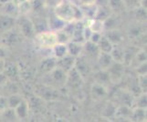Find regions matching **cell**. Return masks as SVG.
<instances>
[{
	"label": "cell",
	"instance_id": "6da1fadb",
	"mask_svg": "<svg viewBox=\"0 0 147 122\" xmlns=\"http://www.w3.org/2000/svg\"><path fill=\"white\" fill-rule=\"evenodd\" d=\"M54 14L66 23L80 21L83 17L82 10L68 1H60L56 5Z\"/></svg>",
	"mask_w": 147,
	"mask_h": 122
},
{
	"label": "cell",
	"instance_id": "7a4b0ae2",
	"mask_svg": "<svg viewBox=\"0 0 147 122\" xmlns=\"http://www.w3.org/2000/svg\"><path fill=\"white\" fill-rule=\"evenodd\" d=\"M34 38L36 39L37 44L44 49H52L54 46L58 43L57 33L52 30L37 33Z\"/></svg>",
	"mask_w": 147,
	"mask_h": 122
},
{
	"label": "cell",
	"instance_id": "3957f363",
	"mask_svg": "<svg viewBox=\"0 0 147 122\" xmlns=\"http://www.w3.org/2000/svg\"><path fill=\"white\" fill-rule=\"evenodd\" d=\"M17 25L18 26V31L24 38H31L36 35L35 27L31 19L25 17H20L17 18Z\"/></svg>",
	"mask_w": 147,
	"mask_h": 122
},
{
	"label": "cell",
	"instance_id": "277c9868",
	"mask_svg": "<svg viewBox=\"0 0 147 122\" xmlns=\"http://www.w3.org/2000/svg\"><path fill=\"white\" fill-rule=\"evenodd\" d=\"M47 76L50 79V82L52 83L50 87H53V85H56L57 87H62L66 84L67 72H65L63 69L59 67H56L51 71H49V73H47Z\"/></svg>",
	"mask_w": 147,
	"mask_h": 122
},
{
	"label": "cell",
	"instance_id": "5b68a950",
	"mask_svg": "<svg viewBox=\"0 0 147 122\" xmlns=\"http://www.w3.org/2000/svg\"><path fill=\"white\" fill-rule=\"evenodd\" d=\"M19 32V31H18ZM15 31L14 28L0 35V42L6 47H14L20 41L21 34Z\"/></svg>",
	"mask_w": 147,
	"mask_h": 122
},
{
	"label": "cell",
	"instance_id": "8992f818",
	"mask_svg": "<svg viewBox=\"0 0 147 122\" xmlns=\"http://www.w3.org/2000/svg\"><path fill=\"white\" fill-rule=\"evenodd\" d=\"M123 64L120 62H115L113 61V64L110 66V68L107 69L109 74L110 81L113 83H117L123 78Z\"/></svg>",
	"mask_w": 147,
	"mask_h": 122
},
{
	"label": "cell",
	"instance_id": "52a82bcc",
	"mask_svg": "<svg viewBox=\"0 0 147 122\" xmlns=\"http://www.w3.org/2000/svg\"><path fill=\"white\" fill-rule=\"evenodd\" d=\"M83 78L80 74L75 68H72L69 72H67V78H66V84L71 88H78L82 84Z\"/></svg>",
	"mask_w": 147,
	"mask_h": 122
},
{
	"label": "cell",
	"instance_id": "ba28073f",
	"mask_svg": "<svg viewBox=\"0 0 147 122\" xmlns=\"http://www.w3.org/2000/svg\"><path fill=\"white\" fill-rule=\"evenodd\" d=\"M17 25V18L8 16L7 14L0 13V35L15 28Z\"/></svg>",
	"mask_w": 147,
	"mask_h": 122
},
{
	"label": "cell",
	"instance_id": "9c48e42d",
	"mask_svg": "<svg viewBox=\"0 0 147 122\" xmlns=\"http://www.w3.org/2000/svg\"><path fill=\"white\" fill-rule=\"evenodd\" d=\"M38 97L44 100H52L58 98V90L53 88L50 86H45L44 88L38 89Z\"/></svg>",
	"mask_w": 147,
	"mask_h": 122
},
{
	"label": "cell",
	"instance_id": "30bf717a",
	"mask_svg": "<svg viewBox=\"0 0 147 122\" xmlns=\"http://www.w3.org/2000/svg\"><path fill=\"white\" fill-rule=\"evenodd\" d=\"M75 61H76L75 57H72L69 54H67L64 57L57 59V67L63 69L65 72H69L72 68H74Z\"/></svg>",
	"mask_w": 147,
	"mask_h": 122
},
{
	"label": "cell",
	"instance_id": "8fae6325",
	"mask_svg": "<svg viewBox=\"0 0 147 122\" xmlns=\"http://www.w3.org/2000/svg\"><path fill=\"white\" fill-rule=\"evenodd\" d=\"M82 51H84L85 54L90 58H98L100 52L98 48V45L90 41V40H87V41L84 42L82 46Z\"/></svg>",
	"mask_w": 147,
	"mask_h": 122
},
{
	"label": "cell",
	"instance_id": "7c38bea8",
	"mask_svg": "<svg viewBox=\"0 0 147 122\" xmlns=\"http://www.w3.org/2000/svg\"><path fill=\"white\" fill-rule=\"evenodd\" d=\"M103 36L109 39V41L113 45H119L120 43L123 42V40L124 38L123 35L121 34V32L117 28L107 30V32H106Z\"/></svg>",
	"mask_w": 147,
	"mask_h": 122
},
{
	"label": "cell",
	"instance_id": "4fadbf2b",
	"mask_svg": "<svg viewBox=\"0 0 147 122\" xmlns=\"http://www.w3.org/2000/svg\"><path fill=\"white\" fill-rule=\"evenodd\" d=\"M97 59H98L99 67L101 70H107L110 68V66L113 62V58H111L110 53L100 52Z\"/></svg>",
	"mask_w": 147,
	"mask_h": 122
},
{
	"label": "cell",
	"instance_id": "5bb4252c",
	"mask_svg": "<svg viewBox=\"0 0 147 122\" xmlns=\"http://www.w3.org/2000/svg\"><path fill=\"white\" fill-rule=\"evenodd\" d=\"M3 72L6 75V78H8L10 79H16L18 78V68L16 65L11 62H5V67Z\"/></svg>",
	"mask_w": 147,
	"mask_h": 122
},
{
	"label": "cell",
	"instance_id": "9a60e30c",
	"mask_svg": "<svg viewBox=\"0 0 147 122\" xmlns=\"http://www.w3.org/2000/svg\"><path fill=\"white\" fill-rule=\"evenodd\" d=\"M14 109L16 111L18 119H25L28 118L29 108H28V104L27 101L22 100Z\"/></svg>",
	"mask_w": 147,
	"mask_h": 122
},
{
	"label": "cell",
	"instance_id": "2e32d148",
	"mask_svg": "<svg viewBox=\"0 0 147 122\" xmlns=\"http://www.w3.org/2000/svg\"><path fill=\"white\" fill-rule=\"evenodd\" d=\"M48 22H49V30H52V31H55V32L59 31V30L63 29V27H65V25L67 24L66 22H64L63 20L59 18L55 14H54V16L52 17H50L49 19H48Z\"/></svg>",
	"mask_w": 147,
	"mask_h": 122
},
{
	"label": "cell",
	"instance_id": "e0dca14e",
	"mask_svg": "<svg viewBox=\"0 0 147 122\" xmlns=\"http://www.w3.org/2000/svg\"><path fill=\"white\" fill-rule=\"evenodd\" d=\"M74 68L77 69V71L80 74V76H82V78L85 77L86 75H88L90 70V68L89 67L87 61L82 58H79V60L75 61Z\"/></svg>",
	"mask_w": 147,
	"mask_h": 122
},
{
	"label": "cell",
	"instance_id": "ac0fdd59",
	"mask_svg": "<svg viewBox=\"0 0 147 122\" xmlns=\"http://www.w3.org/2000/svg\"><path fill=\"white\" fill-rule=\"evenodd\" d=\"M82 46L83 44L78 43L75 41H69L67 44V49H68V54H69L72 57H78L82 52Z\"/></svg>",
	"mask_w": 147,
	"mask_h": 122
},
{
	"label": "cell",
	"instance_id": "d6986e66",
	"mask_svg": "<svg viewBox=\"0 0 147 122\" xmlns=\"http://www.w3.org/2000/svg\"><path fill=\"white\" fill-rule=\"evenodd\" d=\"M111 9L109 8L108 6H101V7H97V10H96L94 18L99 19L100 21H104L105 19H107L111 15Z\"/></svg>",
	"mask_w": 147,
	"mask_h": 122
},
{
	"label": "cell",
	"instance_id": "ffe728a7",
	"mask_svg": "<svg viewBox=\"0 0 147 122\" xmlns=\"http://www.w3.org/2000/svg\"><path fill=\"white\" fill-rule=\"evenodd\" d=\"M32 22H33V25H34L36 34L37 33H40V32H44V31H48V30H49L48 19L36 18V19L32 20Z\"/></svg>",
	"mask_w": 147,
	"mask_h": 122
},
{
	"label": "cell",
	"instance_id": "44dd1931",
	"mask_svg": "<svg viewBox=\"0 0 147 122\" xmlns=\"http://www.w3.org/2000/svg\"><path fill=\"white\" fill-rule=\"evenodd\" d=\"M56 67H57V58H49L42 60L41 65H40V70H41V72L47 74Z\"/></svg>",
	"mask_w": 147,
	"mask_h": 122
},
{
	"label": "cell",
	"instance_id": "7402d4cb",
	"mask_svg": "<svg viewBox=\"0 0 147 122\" xmlns=\"http://www.w3.org/2000/svg\"><path fill=\"white\" fill-rule=\"evenodd\" d=\"M107 6L113 13H121L125 9L123 0H108Z\"/></svg>",
	"mask_w": 147,
	"mask_h": 122
},
{
	"label": "cell",
	"instance_id": "603a6c76",
	"mask_svg": "<svg viewBox=\"0 0 147 122\" xmlns=\"http://www.w3.org/2000/svg\"><path fill=\"white\" fill-rule=\"evenodd\" d=\"M97 45H98V48L100 49V51L104 52V53H111V49H113V45L111 44L109 41V39L106 37H104L103 35L101 36V38L99 40Z\"/></svg>",
	"mask_w": 147,
	"mask_h": 122
},
{
	"label": "cell",
	"instance_id": "cb8c5ba5",
	"mask_svg": "<svg viewBox=\"0 0 147 122\" xmlns=\"http://www.w3.org/2000/svg\"><path fill=\"white\" fill-rule=\"evenodd\" d=\"M138 48L135 47H129L128 48L124 49V57H123V64L131 65L135 57L136 53L138 52Z\"/></svg>",
	"mask_w": 147,
	"mask_h": 122
},
{
	"label": "cell",
	"instance_id": "d4e9b609",
	"mask_svg": "<svg viewBox=\"0 0 147 122\" xmlns=\"http://www.w3.org/2000/svg\"><path fill=\"white\" fill-rule=\"evenodd\" d=\"M52 51H53L55 58L59 59V58H62V57H64V56H66V55L68 54L67 45L57 43L52 48Z\"/></svg>",
	"mask_w": 147,
	"mask_h": 122
},
{
	"label": "cell",
	"instance_id": "484cf974",
	"mask_svg": "<svg viewBox=\"0 0 147 122\" xmlns=\"http://www.w3.org/2000/svg\"><path fill=\"white\" fill-rule=\"evenodd\" d=\"M111 56L113 58V60L115 61V62H120L123 64V57H124V49L119 48L118 46L117 47H114L111 51Z\"/></svg>",
	"mask_w": 147,
	"mask_h": 122
},
{
	"label": "cell",
	"instance_id": "4316f807",
	"mask_svg": "<svg viewBox=\"0 0 147 122\" xmlns=\"http://www.w3.org/2000/svg\"><path fill=\"white\" fill-rule=\"evenodd\" d=\"M92 32H98V33H102L104 30V25L103 21H100L99 19L92 18V20H90L89 25L87 26Z\"/></svg>",
	"mask_w": 147,
	"mask_h": 122
},
{
	"label": "cell",
	"instance_id": "83f0119b",
	"mask_svg": "<svg viewBox=\"0 0 147 122\" xmlns=\"http://www.w3.org/2000/svg\"><path fill=\"white\" fill-rule=\"evenodd\" d=\"M1 118L5 121H15L18 119L16 111L12 108H6L1 111Z\"/></svg>",
	"mask_w": 147,
	"mask_h": 122
},
{
	"label": "cell",
	"instance_id": "f1b7e54d",
	"mask_svg": "<svg viewBox=\"0 0 147 122\" xmlns=\"http://www.w3.org/2000/svg\"><path fill=\"white\" fill-rule=\"evenodd\" d=\"M131 119L134 121H144V120H146V110H145V109L136 108L134 110H131Z\"/></svg>",
	"mask_w": 147,
	"mask_h": 122
},
{
	"label": "cell",
	"instance_id": "f546056e",
	"mask_svg": "<svg viewBox=\"0 0 147 122\" xmlns=\"http://www.w3.org/2000/svg\"><path fill=\"white\" fill-rule=\"evenodd\" d=\"M114 115L116 117H120V118H123V119L127 118V117H130L131 118V107L121 105V107H119V108H116Z\"/></svg>",
	"mask_w": 147,
	"mask_h": 122
},
{
	"label": "cell",
	"instance_id": "4dcf8cb0",
	"mask_svg": "<svg viewBox=\"0 0 147 122\" xmlns=\"http://www.w3.org/2000/svg\"><path fill=\"white\" fill-rule=\"evenodd\" d=\"M92 93H93V96L97 97V98H102V97H104L107 94V91H106L102 84L96 83L92 87Z\"/></svg>",
	"mask_w": 147,
	"mask_h": 122
},
{
	"label": "cell",
	"instance_id": "1f68e13d",
	"mask_svg": "<svg viewBox=\"0 0 147 122\" xmlns=\"http://www.w3.org/2000/svg\"><path fill=\"white\" fill-rule=\"evenodd\" d=\"M7 99V107L8 108H12V109L16 108V107L23 100L21 96H19L18 94H13Z\"/></svg>",
	"mask_w": 147,
	"mask_h": 122
},
{
	"label": "cell",
	"instance_id": "d6a6232c",
	"mask_svg": "<svg viewBox=\"0 0 147 122\" xmlns=\"http://www.w3.org/2000/svg\"><path fill=\"white\" fill-rule=\"evenodd\" d=\"M56 33H57L58 43H59V44H65V45H67L70 41V40H71V38H70L69 36L67 33H66L63 29L59 30V31H57Z\"/></svg>",
	"mask_w": 147,
	"mask_h": 122
},
{
	"label": "cell",
	"instance_id": "836d02e7",
	"mask_svg": "<svg viewBox=\"0 0 147 122\" xmlns=\"http://www.w3.org/2000/svg\"><path fill=\"white\" fill-rule=\"evenodd\" d=\"M134 11V17H136V19H137L138 21H142V22L145 21L146 20V8L138 7H136Z\"/></svg>",
	"mask_w": 147,
	"mask_h": 122
},
{
	"label": "cell",
	"instance_id": "e575fe53",
	"mask_svg": "<svg viewBox=\"0 0 147 122\" xmlns=\"http://www.w3.org/2000/svg\"><path fill=\"white\" fill-rule=\"evenodd\" d=\"M96 78L98 79V83L100 84H103L104 82H107L110 81L109 78V74L107 72V70H100L99 72L96 73Z\"/></svg>",
	"mask_w": 147,
	"mask_h": 122
},
{
	"label": "cell",
	"instance_id": "d590c367",
	"mask_svg": "<svg viewBox=\"0 0 147 122\" xmlns=\"http://www.w3.org/2000/svg\"><path fill=\"white\" fill-rule=\"evenodd\" d=\"M137 83L140 89L142 90L143 93H146V89H147V78H146V74L144 75H139V77L137 78Z\"/></svg>",
	"mask_w": 147,
	"mask_h": 122
},
{
	"label": "cell",
	"instance_id": "8d00e7d4",
	"mask_svg": "<svg viewBox=\"0 0 147 122\" xmlns=\"http://www.w3.org/2000/svg\"><path fill=\"white\" fill-rule=\"evenodd\" d=\"M137 101H136V105L137 108L142 109H146V104H147V99H146V93H142L137 97Z\"/></svg>",
	"mask_w": 147,
	"mask_h": 122
},
{
	"label": "cell",
	"instance_id": "74e56055",
	"mask_svg": "<svg viewBox=\"0 0 147 122\" xmlns=\"http://www.w3.org/2000/svg\"><path fill=\"white\" fill-rule=\"evenodd\" d=\"M125 9L130 8L131 10H134L136 7H140V0H123Z\"/></svg>",
	"mask_w": 147,
	"mask_h": 122
},
{
	"label": "cell",
	"instance_id": "f35d334b",
	"mask_svg": "<svg viewBox=\"0 0 147 122\" xmlns=\"http://www.w3.org/2000/svg\"><path fill=\"white\" fill-rule=\"evenodd\" d=\"M136 72H137L138 76L146 74V61H145V62L139 64L137 67H136Z\"/></svg>",
	"mask_w": 147,
	"mask_h": 122
},
{
	"label": "cell",
	"instance_id": "ab89813d",
	"mask_svg": "<svg viewBox=\"0 0 147 122\" xmlns=\"http://www.w3.org/2000/svg\"><path fill=\"white\" fill-rule=\"evenodd\" d=\"M129 34H130V37L134 38H138L142 34V30L138 27H134L130 30Z\"/></svg>",
	"mask_w": 147,
	"mask_h": 122
},
{
	"label": "cell",
	"instance_id": "60d3db41",
	"mask_svg": "<svg viewBox=\"0 0 147 122\" xmlns=\"http://www.w3.org/2000/svg\"><path fill=\"white\" fill-rule=\"evenodd\" d=\"M7 108V99L5 97H0V110H3Z\"/></svg>",
	"mask_w": 147,
	"mask_h": 122
},
{
	"label": "cell",
	"instance_id": "b9f144b4",
	"mask_svg": "<svg viewBox=\"0 0 147 122\" xmlns=\"http://www.w3.org/2000/svg\"><path fill=\"white\" fill-rule=\"evenodd\" d=\"M79 2L80 3L82 6L86 7V6H92V5H95L96 0H79Z\"/></svg>",
	"mask_w": 147,
	"mask_h": 122
},
{
	"label": "cell",
	"instance_id": "7bdbcfd3",
	"mask_svg": "<svg viewBox=\"0 0 147 122\" xmlns=\"http://www.w3.org/2000/svg\"><path fill=\"white\" fill-rule=\"evenodd\" d=\"M108 0H96L95 5L97 7H101V6H107Z\"/></svg>",
	"mask_w": 147,
	"mask_h": 122
},
{
	"label": "cell",
	"instance_id": "ee69618b",
	"mask_svg": "<svg viewBox=\"0 0 147 122\" xmlns=\"http://www.w3.org/2000/svg\"><path fill=\"white\" fill-rule=\"evenodd\" d=\"M5 62L3 58H0V73H3V70H4V67H5Z\"/></svg>",
	"mask_w": 147,
	"mask_h": 122
},
{
	"label": "cell",
	"instance_id": "f6af8a7d",
	"mask_svg": "<svg viewBox=\"0 0 147 122\" xmlns=\"http://www.w3.org/2000/svg\"><path fill=\"white\" fill-rule=\"evenodd\" d=\"M6 56V52H5V49L3 48L2 46H0V58H3Z\"/></svg>",
	"mask_w": 147,
	"mask_h": 122
},
{
	"label": "cell",
	"instance_id": "bcb514c9",
	"mask_svg": "<svg viewBox=\"0 0 147 122\" xmlns=\"http://www.w3.org/2000/svg\"><path fill=\"white\" fill-rule=\"evenodd\" d=\"M12 1V0H0V4H5V3H7Z\"/></svg>",
	"mask_w": 147,
	"mask_h": 122
},
{
	"label": "cell",
	"instance_id": "7dc6e473",
	"mask_svg": "<svg viewBox=\"0 0 147 122\" xmlns=\"http://www.w3.org/2000/svg\"><path fill=\"white\" fill-rule=\"evenodd\" d=\"M28 1H29V2H30V1H33V0H28Z\"/></svg>",
	"mask_w": 147,
	"mask_h": 122
}]
</instances>
